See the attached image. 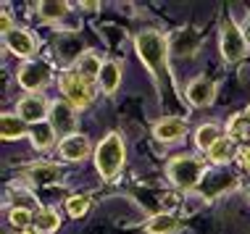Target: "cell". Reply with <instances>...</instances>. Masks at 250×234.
I'll return each mask as SVG.
<instances>
[{
  "instance_id": "obj_18",
  "label": "cell",
  "mask_w": 250,
  "mask_h": 234,
  "mask_svg": "<svg viewBox=\"0 0 250 234\" xmlns=\"http://www.w3.org/2000/svg\"><path fill=\"white\" fill-rule=\"evenodd\" d=\"M237 148H234V139H229V137H221L219 142L213 145L211 150H208V156H211L213 163H229V160H234L237 158Z\"/></svg>"
},
{
  "instance_id": "obj_22",
  "label": "cell",
  "mask_w": 250,
  "mask_h": 234,
  "mask_svg": "<svg viewBox=\"0 0 250 234\" xmlns=\"http://www.w3.org/2000/svg\"><path fill=\"white\" fill-rule=\"evenodd\" d=\"M58 56L63 58V61H74V58L79 56V53H82V42H79L77 37L74 35H63V37H58ZM82 58V56H79Z\"/></svg>"
},
{
  "instance_id": "obj_11",
  "label": "cell",
  "mask_w": 250,
  "mask_h": 234,
  "mask_svg": "<svg viewBox=\"0 0 250 234\" xmlns=\"http://www.w3.org/2000/svg\"><path fill=\"white\" fill-rule=\"evenodd\" d=\"M216 95V87L211 79H195V82L187 87V100H190L192 105H198V108H203V105H211V100Z\"/></svg>"
},
{
  "instance_id": "obj_31",
  "label": "cell",
  "mask_w": 250,
  "mask_h": 234,
  "mask_svg": "<svg viewBox=\"0 0 250 234\" xmlns=\"http://www.w3.org/2000/svg\"><path fill=\"white\" fill-rule=\"evenodd\" d=\"M245 37L250 39V19H248V26H245Z\"/></svg>"
},
{
  "instance_id": "obj_7",
  "label": "cell",
  "mask_w": 250,
  "mask_h": 234,
  "mask_svg": "<svg viewBox=\"0 0 250 234\" xmlns=\"http://www.w3.org/2000/svg\"><path fill=\"white\" fill-rule=\"evenodd\" d=\"M48 118H50V126L56 135L71 137V132L77 129V111H74L71 103H53Z\"/></svg>"
},
{
  "instance_id": "obj_12",
  "label": "cell",
  "mask_w": 250,
  "mask_h": 234,
  "mask_svg": "<svg viewBox=\"0 0 250 234\" xmlns=\"http://www.w3.org/2000/svg\"><path fill=\"white\" fill-rule=\"evenodd\" d=\"M185 132H187L185 118H161V121L155 124V137L164 139V142H171V139L185 137Z\"/></svg>"
},
{
  "instance_id": "obj_17",
  "label": "cell",
  "mask_w": 250,
  "mask_h": 234,
  "mask_svg": "<svg viewBox=\"0 0 250 234\" xmlns=\"http://www.w3.org/2000/svg\"><path fill=\"white\" fill-rule=\"evenodd\" d=\"M232 187H234V179L232 176H221V174H208V176H203V182H200V190L206 192L208 197L221 195V190H232Z\"/></svg>"
},
{
  "instance_id": "obj_21",
  "label": "cell",
  "mask_w": 250,
  "mask_h": 234,
  "mask_svg": "<svg viewBox=\"0 0 250 234\" xmlns=\"http://www.w3.org/2000/svg\"><path fill=\"white\" fill-rule=\"evenodd\" d=\"M219 139H221V129L216 124H206V126H200V129L195 132V142H198L200 150H211Z\"/></svg>"
},
{
  "instance_id": "obj_13",
  "label": "cell",
  "mask_w": 250,
  "mask_h": 234,
  "mask_svg": "<svg viewBox=\"0 0 250 234\" xmlns=\"http://www.w3.org/2000/svg\"><path fill=\"white\" fill-rule=\"evenodd\" d=\"M145 229L150 234H174V232L182 229V221L174 213H158V216H153L150 221H147Z\"/></svg>"
},
{
  "instance_id": "obj_32",
  "label": "cell",
  "mask_w": 250,
  "mask_h": 234,
  "mask_svg": "<svg viewBox=\"0 0 250 234\" xmlns=\"http://www.w3.org/2000/svg\"><path fill=\"white\" fill-rule=\"evenodd\" d=\"M245 118H248V121H250V105H248V108H245Z\"/></svg>"
},
{
  "instance_id": "obj_16",
  "label": "cell",
  "mask_w": 250,
  "mask_h": 234,
  "mask_svg": "<svg viewBox=\"0 0 250 234\" xmlns=\"http://www.w3.org/2000/svg\"><path fill=\"white\" fill-rule=\"evenodd\" d=\"M198 32L195 29H185V32H179L177 37L171 39V50L177 53V56H192L195 48H198Z\"/></svg>"
},
{
  "instance_id": "obj_5",
  "label": "cell",
  "mask_w": 250,
  "mask_h": 234,
  "mask_svg": "<svg viewBox=\"0 0 250 234\" xmlns=\"http://www.w3.org/2000/svg\"><path fill=\"white\" fill-rule=\"evenodd\" d=\"M248 45H245V37H242L240 26H234L232 21L221 24V56H224V61L229 63H237L242 56H245Z\"/></svg>"
},
{
  "instance_id": "obj_14",
  "label": "cell",
  "mask_w": 250,
  "mask_h": 234,
  "mask_svg": "<svg viewBox=\"0 0 250 234\" xmlns=\"http://www.w3.org/2000/svg\"><path fill=\"white\" fill-rule=\"evenodd\" d=\"M0 135L3 139H19L26 135V121L21 116H13V113H3L0 116Z\"/></svg>"
},
{
  "instance_id": "obj_2",
  "label": "cell",
  "mask_w": 250,
  "mask_h": 234,
  "mask_svg": "<svg viewBox=\"0 0 250 234\" xmlns=\"http://www.w3.org/2000/svg\"><path fill=\"white\" fill-rule=\"evenodd\" d=\"M124 166V139L119 132H111L95 150V169L103 179H113Z\"/></svg>"
},
{
  "instance_id": "obj_3",
  "label": "cell",
  "mask_w": 250,
  "mask_h": 234,
  "mask_svg": "<svg viewBox=\"0 0 250 234\" xmlns=\"http://www.w3.org/2000/svg\"><path fill=\"white\" fill-rule=\"evenodd\" d=\"M61 90H63V95L69 98V103H71L77 111H79V108H87V105L95 100V82L84 79L77 69H74V71H66V74L61 77Z\"/></svg>"
},
{
  "instance_id": "obj_9",
  "label": "cell",
  "mask_w": 250,
  "mask_h": 234,
  "mask_svg": "<svg viewBox=\"0 0 250 234\" xmlns=\"http://www.w3.org/2000/svg\"><path fill=\"white\" fill-rule=\"evenodd\" d=\"M3 37H5V48H8L11 53H16V56H21V58H29L32 53L37 50V39L24 29H13Z\"/></svg>"
},
{
  "instance_id": "obj_29",
  "label": "cell",
  "mask_w": 250,
  "mask_h": 234,
  "mask_svg": "<svg viewBox=\"0 0 250 234\" xmlns=\"http://www.w3.org/2000/svg\"><path fill=\"white\" fill-rule=\"evenodd\" d=\"M237 160L242 163V169L250 171V145H242V148H240V153H237Z\"/></svg>"
},
{
  "instance_id": "obj_10",
  "label": "cell",
  "mask_w": 250,
  "mask_h": 234,
  "mask_svg": "<svg viewBox=\"0 0 250 234\" xmlns=\"http://www.w3.org/2000/svg\"><path fill=\"white\" fill-rule=\"evenodd\" d=\"M61 156L66 160H84L90 156V139L84 135H71V137H63L58 145Z\"/></svg>"
},
{
  "instance_id": "obj_15",
  "label": "cell",
  "mask_w": 250,
  "mask_h": 234,
  "mask_svg": "<svg viewBox=\"0 0 250 234\" xmlns=\"http://www.w3.org/2000/svg\"><path fill=\"white\" fill-rule=\"evenodd\" d=\"M100 87H103V92H116L119 90V82H121V66L116 61H108L103 63V69H100V77H98Z\"/></svg>"
},
{
  "instance_id": "obj_19",
  "label": "cell",
  "mask_w": 250,
  "mask_h": 234,
  "mask_svg": "<svg viewBox=\"0 0 250 234\" xmlns=\"http://www.w3.org/2000/svg\"><path fill=\"white\" fill-rule=\"evenodd\" d=\"M100 69H103V63H100L98 53H82V58L77 61V71L84 79H90V82H98Z\"/></svg>"
},
{
  "instance_id": "obj_28",
  "label": "cell",
  "mask_w": 250,
  "mask_h": 234,
  "mask_svg": "<svg viewBox=\"0 0 250 234\" xmlns=\"http://www.w3.org/2000/svg\"><path fill=\"white\" fill-rule=\"evenodd\" d=\"M87 208H90V197H87V195H77V197H69V200H66V211H69L74 218L84 216Z\"/></svg>"
},
{
  "instance_id": "obj_20",
  "label": "cell",
  "mask_w": 250,
  "mask_h": 234,
  "mask_svg": "<svg viewBox=\"0 0 250 234\" xmlns=\"http://www.w3.org/2000/svg\"><path fill=\"white\" fill-rule=\"evenodd\" d=\"M66 11H69V3H63V0H42V3H37V13L45 21H58V19L66 16Z\"/></svg>"
},
{
  "instance_id": "obj_24",
  "label": "cell",
  "mask_w": 250,
  "mask_h": 234,
  "mask_svg": "<svg viewBox=\"0 0 250 234\" xmlns=\"http://www.w3.org/2000/svg\"><path fill=\"white\" fill-rule=\"evenodd\" d=\"M29 137H32V145H35V148H50V145H53V137H56V132H53L50 124L42 121V124H35V126H32Z\"/></svg>"
},
{
  "instance_id": "obj_1",
  "label": "cell",
  "mask_w": 250,
  "mask_h": 234,
  "mask_svg": "<svg viewBox=\"0 0 250 234\" xmlns=\"http://www.w3.org/2000/svg\"><path fill=\"white\" fill-rule=\"evenodd\" d=\"M134 50H137L140 61L150 69V74L161 77V71L166 69V53L171 50L168 48V39L155 29H145L134 37Z\"/></svg>"
},
{
  "instance_id": "obj_26",
  "label": "cell",
  "mask_w": 250,
  "mask_h": 234,
  "mask_svg": "<svg viewBox=\"0 0 250 234\" xmlns=\"http://www.w3.org/2000/svg\"><path fill=\"white\" fill-rule=\"evenodd\" d=\"M58 226H61V218H58L56 211L42 208V211L35 213V229H40V232H56Z\"/></svg>"
},
{
  "instance_id": "obj_30",
  "label": "cell",
  "mask_w": 250,
  "mask_h": 234,
  "mask_svg": "<svg viewBox=\"0 0 250 234\" xmlns=\"http://www.w3.org/2000/svg\"><path fill=\"white\" fill-rule=\"evenodd\" d=\"M82 5H84L87 11H95V8H98V3H90V0H87V3H82Z\"/></svg>"
},
{
  "instance_id": "obj_25",
  "label": "cell",
  "mask_w": 250,
  "mask_h": 234,
  "mask_svg": "<svg viewBox=\"0 0 250 234\" xmlns=\"http://www.w3.org/2000/svg\"><path fill=\"white\" fill-rule=\"evenodd\" d=\"M227 132H229V139H250V121L245 118V113H237V116L229 118Z\"/></svg>"
},
{
  "instance_id": "obj_4",
  "label": "cell",
  "mask_w": 250,
  "mask_h": 234,
  "mask_svg": "<svg viewBox=\"0 0 250 234\" xmlns=\"http://www.w3.org/2000/svg\"><path fill=\"white\" fill-rule=\"evenodd\" d=\"M203 174H206L203 163L198 158H190V156L174 158L171 163H168V179H171L177 187H182V190H192V187H198Z\"/></svg>"
},
{
  "instance_id": "obj_6",
  "label": "cell",
  "mask_w": 250,
  "mask_h": 234,
  "mask_svg": "<svg viewBox=\"0 0 250 234\" xmlns=\"http://www.w3.org/2000/svg\"><path fill=\"white\" fill-rule=\"evenodd\" d=\"M16 111H19V116L24 118L26 124H42L45 118L50 116V105H48V100H45L42 95H37V92H32V95H26L19 100V105H16Z\"/></svg>"
},
{
  "instance_id": "obj_23",
  "label": "cell",
  "mask_w": 250,
  "mask_h": 234,
  "mask_svg": "<svg viewBox=\"0 0 250 234\" xmlns=\"http://www.w3.org/2000/svg\"><path fill=\"white\" fill-rule=\"evenodd\" d=\"M58 176H61V169L58 166H50V163H40L35 169H29V179L37 184H50V182H56Z\"/></svg>"
},
{
  "instance_id": "obj_27",
  "label": "cell",
  "mask_w": 250,
  "mask_h": 234,
  "mask_svg": "<svg viewBox=\"0 0 250 234\" xmlns=\"http://www.w3.org/2000/svg\"><path fill=\"white\" fill-rule=\"evenodd\" d=\"M8 221L13 224V226H19V229H29V224H35V213H32L29 208H11V213H8Z\"/></svg>"
},
{
  "instance_id": "obj_33",
  "label": "cell",
  "mask_w": 250,
  "mask_h": 234,
  "mask_svg": "<svg viewBox=\"0 0 250 234\" xmlns=\"http://www.w3.org/2000/svg\"><path fill=\"white\" fill-rule=\"evenodd\" d=\"M19 234H35V232H32V229H24V232H19Z\"/></svg>"
},
{
  "instance_id": "obj_8",
  "label": "cell",
  "mask_w": 250,
  "mask_h": 234,
  "mask_svg": "<svg viewBox=\"0 0 250 234\" xmlns=\"http://www.w3.org/2000/svg\"><path fill=\"white\" fill-rule=\"evenodd\" d=\"M50 82V69L45 63H24L19 69V84L24 90H40Z\"/></svg>"
}]
</instances>
